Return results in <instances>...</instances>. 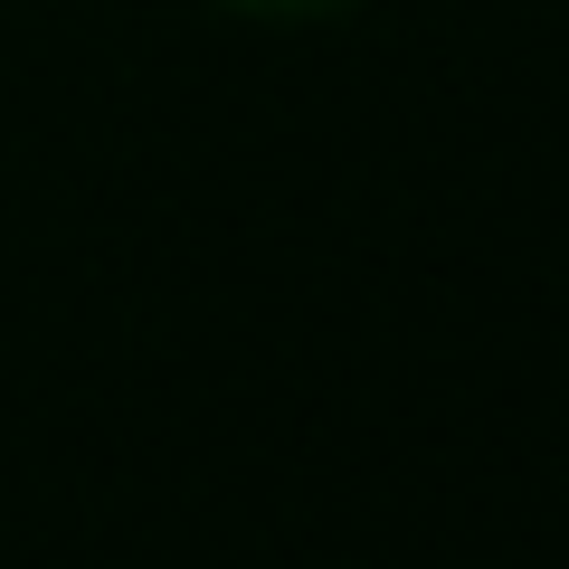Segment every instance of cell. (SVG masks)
Instances as JSON below:
<instances>
[{"label": "cell", "mask_w": 569, "mask_h": 569, "mask_svg": "<svg viewBox=\"0 0 569 569\" xmlns=\"http://www.w3.org/2000/svg\"><path fill=\"white\" fill-rule=\"evenodd\" d=\"M219 10H247V20H332L351 0H219Z\"/></svg>", "instance_id": "1"}]
</instances>
